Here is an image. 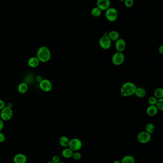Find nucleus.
<instances>
[{"mask_svg":"<svg viewBox=\"0 0 163 163\" xmlns=\"http://www.w3.org/2000/svg\"><path fill=\"white\" fill-rule=\"evenodd\" d=\"M6 106L9 107L10 108L12 109V107H13V104H11V103H8L6 105Z\"/></svg>","mask_w":163,"mask_h":163,"instance_id":"473e14b6","label":"nucleus"},{"mask_svg":"<svg viewBox=\"0 0 163 163\" xmlns=\"http://www.w3.org/2000/svg\"><path fill=\"white\" fill-rule=\"evenodd\" d=\"M68 147L73 152H78L82 148V142L78 138H73L70 140Z\"/></svg>","mask_w":163,"mask_h":163,"instance_id":"20e7f679","label":"nucleus"},{"mask_svg":"<svg viewBox=\"0 0 163 163\" xmlns=\"http://www.w3.org/2000/svg\"><path fill=\"white\" fill-rule=\"evenodd\" d=\"M158 111V109L155 105H150L146 109V112L148 116L153 117L156 115Z\"/></svg>","mask_w":163,"mask_h":163,"instance_id":"4468645a","label":"nucleus"},{"mask_svg":"<svg viewBox=\"0 0 163 163\" xmlns=\"http://www.w3.org/2000/svg\"><path fill=\"white\" fill-rule=\"evenodd\" d=\"M60 161L59 157L57 156H54L52 158V162L53 163H58Z\"/></svg>","mask_w":163,"mask_h":163,"instance_id":"cd10ccee","label":"nucleus"},{"mask_svg":"<svg viewBox=\"0 0 163 163\" xmlns=\"http://www.w3.org/2000/svg\"><path fill=\"white\" fill-rule=\"evenodd\" d=\"M154 97L157 99L163 98V90L161 88H157L154 91Z\"/></svg>","mask_w":163,"mask_h":163,"instance_id":"412c9836","label":"nucleus"},{"mask_svg":"<svg viewBox=\"0 0 163 163\" xmlns=\"http://www.w3.org/2000/svg\"><path fill=\"white\" fill-rule=\"evenodd\" d=\"M157 101V99L156 97H154V96H152L148 99V103L150 105H156Z\"/></svg>","mask_w":163,"mask_h":163,"instance_id":"393cba45","label":"nucleus"},{"mask_svg":"<svg viewBox=\"0 0 163 163\" xmlns=\"http://www.w3.org/2000/svg\"><path fill=\"white\" fill-rule=\"evenodd\" d=\"M112 163H122V162L119 160H115L114 161H113Z\"/></svg>","mask_w":163,"mask_h":163,"instance_id":"72a5a7b5","label":"nucleus"},{"mask_svg":"<svg viewBox=\"0 0 163 163\" xmlns=\"http://www.w3.org/2000/svg\"><path fill=\"white\" fill-rule=\"evenodd\" d=\"M96 5L101 11H106L110 8L111 1L109 0H98Z\"/></svg>","mask_w":163,"mask_h":163,"instance_id":"9d476101","label":"nucleus"},{"mask_svg":"<svg viewBox=\"0 0 163 163\" xmlns=\"http://www.w3.org/2000/svg\"><path fill=\"white\" fill-rule=\"evenodd\" d=\"M5 135L4 133L0 132V143H3L5 140Z\"/></svg>","mask_w":163,"mask_h":163,"instance_id":"c85d7f7f","label":"nucleus"},{"mask_svg":"<svg viewBox=\"0 0 163 163\" xmlns=\"http://www.w3.org/2000/svg\"><path fill=\"white\" fill-rule=\"evenodd\" d=\"M115 46L117 52H123L125 49L126 46L125 41L123 39L120 38L117 41H115Z\"/></svg>","mask_w":163,"mask_h":163,"instance_id":"9b49d317","label":"nucleus"},{"mask_svg":"<svg viewBox=\"0 0 163 163\" xmlns=\"http://www.w3.org/2000/svg\"><path fill=\"white\" fill-rule=\"evenodd\" d=\"M14 114L12 109L5 106L3 109L1 111L0 117L1 119L4 122L8 121L12 118Z\"/></svg>","mask_w":163,"mask_h":163,"instance_id":"7ed1b4c3","label":"nucleus"},{"mask_svg":"<svg viewBox=\"0 0 163 163\" xmlns=\"http://www.w3.org/2000/svg\"><path fill=\"white\" fill-rule=\"evenodd\" d=\"M40 62V61L36 57H30L28 60V65L30 67L35 68L39 66Z\"/></svg>","mask_w":163,"mask_h":163,"instance_id":"ddd939ff","label":"nucleus"},{"mask_svg":"<svg viewBox=\"0 0 163 163\" xmlns=\"http://www.w3.org/2000/svg\"><path fill=\"white\" fill-rule=\"evenodd\" d=\"M101 12L102 11L99 8L97 7H95L93 8L91 10V15L94 17H98L101 15Z\"/></svg>","mask_w":163,"mask_h":163,"instance_id":"4be33fe9","label":"nucleus"},{"mask_svg":"<svg viewBox=\"0 0 163 163\" xmlns=\"http://www.w3.org/2000/svg\"><path fill=\"white\" fill-rule=\"evenodd\" d=\"M125 60V55L123 53L116 52L112 56V63L116 66L122 65Z\"/></svg>","mask_w":163,"mask_h":163,"instance_id":"0eeeda50","label":"nucleus"},{"mask_svg":"<svg viewBox=\"0 0 163 163\" xmlns=\"http://www.w3.org/2000/svg\"><path fill=\"white\" fill-rule=\"evenodd\" d=\"M146 92L144 88H143L139 87L136 88L135 94L137 96V97L142 98L146 96Z\"/></svg>","mask_w":163,"mask_h":163,"instance_id":"6ab92c4d","label":"nucleus"},{"mask_svg":"<svg viewBox=\"0 0 163 163\" xmlns=\"http://www.w3.org/2000/svg\"><path fill=\"white\" fill-rule=\"evenodd\" d=\"M134 4V1L133 0H126L125 1V5L126 7L130 8L133 6Z\"/></svg>","mask_w":163,"mask_h":163,"instance_id":"bb28decb","label":"nucleus"},{"mask_svg":"<svg viewBox=\"0 0 163 163\" xmlns=\"http://www.w3.org/2000/svg\"><path fill=\"white\" fill-rule=\"evenodd\" d=\"M36 57L41 62H47L51 59V54L49 49L46 46L39 48L36 53Z\"/></svg>","mask_w":163,"mask_h":163,"instance_id":"f03ea898","label":"nucleus"},{"mask_svg":"<svg viewBox=\"0 0 163 163\" xmlns=\"http://www.w3.org/2000/svg\"><path fill=\"white\" fill-rule=\"evenodd\" d=\"M74 152L69 148H65L63 150L61 153L62 156L65 158H70L72 157Z\"/></svg>","mask_w":163,"mask_h":163,"instance_id":"a211bd4d","label":"nucleus"},{"mask_svg":"<svg viewBox=\"0 0 163 163\" xmlns=\"http://www.w3.org/2000/svg\"><path fill=\"white\" fill-rule=\"evenodd\" d=\"M69 142H70V140L66 136H62L59 139V143L60 145L61 146L65 148L68 147Z\"/></svg>","mask_w":163,"mask_h":163,"instance_id":"2eb2a0df","label":"nucleus"},{"mask_svg":"<svg viewBox=\"0 0 163 163\" xmlns=\"http://www.w3.org/2000/svg\"><path fill=\"white\" fill-rule=\"evenodd\" d=\"M155 130L154 125L152 123H147L146 126V131L151 135L153 133Z\"/></svg>","mask_w":163,"mask_h":163,"instance_id":"5701e85b","label":"nucleus"},{"mask_svg":"<svg viewBox=\"0 0 163 163\" xmlns=\"http://www.w3.org/2000/svg\"><path fill=\"white\" fill-rule=\"evenodd\" d=\"M105 17L109 21L114 22L116 21L118 17V13L115 8L110 7L106 10L105 12Z\"/></svg>","mask_w":163,"mask_h":163,"instance_id":"39448f33","label":"nucleus"},{"mask_svg":"<svg viewBox=\"0 0 163 163\" xmlns=\"http://www.w3.org/2000/svg\"><path fill=\"white\" fill-rule=\"evenodd\" d=\"M5 106H6L5 102L3 100L0 99V110L1 111Z\"/></svg>","mask_w":163,"mask_h":163,"instance_id":"c756f323","label":"nucleus"},{"mask_svg":"<svg viewBox=\"0 0 163 163\" xmlns=\"http://www.w3.org/2000/svg\"><path fill=\"white\" fill-rule=\"evenodd\" d=\"M158 52L161 55L163 54V45H161L159 46V47L158 48Z\"/></svg>","mask_w":163,"mask_h":163,"instance_id":"2f4dec72","label":"nucleus"},{"mask_svg":"<svg viewBox=\"0 0 163 163\" xmlns=\"http://www.w3.org/2000/svg\"><path fill=\"white\" fill-rule=\"evenodd\" d=\"M99 45L101 49L104 50L110 49L112 46V41L109 38L107 33L106 35L104 34V35L101 37L99 40Z\"/></svg>","mask_w":163,"mask_h":163,"instance_id":"423d86ee","label":"nucleus"},{"mask_svg":"<svg viewBox=\"0 0 163 163\" xmlns=\"http://www.w3.org/2000/svg\"><path fill=\"white\" fill-rule=\"evenodd\" d=\"M155 106H156L158 110L163 111V98L158 99Z\"/></svg>","mask_w":163,"mask_h":163,"instance_id":"b1692460","label":"nucleus"},{"mask_svg":"<svg viewBox=\"0 0 163 163\" xmlns=\"http://www.w3.org/2000/svg\"><path fill=\"white\" fill-rule=\"evenodd\" d=\"M39 87L43 91L49 92L52 89V84L49 80L43 79L39 83Z\"/></svg>","mask_w":163,"mask_h":163,"instance_id":"1a4fd4ad","label":"nucleus"},{"mask_svg":"<svg viewBox=\"0 0 163 163\" xmlns=\"http://www.w3.org/2000/svg\"><path fill=\"white\" fill-rule=\"evenodd\" d=\"M108 36L112 41H116L120 38L119 33L115 30H112L109 33Z\"/></svg>","mask_w":163,"mask_h":163,"instance_id":"dca6fc26","label":"nucleus"},{"mask_svg":"<svg viewBox=\"0 0 163 163\" xmlns=\"http://www.w3.org/2000/svg\"><path fill=\"white\" fill-rule=\"evenodd\" d=\"M53 163V162H52V161H49V162H47V163Z\"/></svg>","mask_w":163,"mask_h":163,"instance_id":"f704fd0d","label":"nucleus"},{"mask_svg":"<svg viewBox=\"0 0 163 163\" xmlns=\"http://www.w3.org/2000/svg\"><path fill=\"white\" fill-rule=\"evenodd\" d=\"M72 157L75 160H79L81 158V154L78 152H74L73 156H72Z\"/></svg>","mask_w":163,"mask_h":163,"instance_id":"a878e982","label":"nucleus"},{"mask_svg":"<svg viewBox=\"0 0 163 163\" xmlns=\"http://www.w3.org/2000/svg\"><path fill=\"white\" fill-rule=\"evenodd\" d=\"M13 160L14 163H26L28 158L24 154L19 153L14 156Z\"/></svg>","mask_w":163,"mask_h":163,"instance_id":"f8f14e48","label":"nucleus"},{"mask_svg":"<svg viewBox=\"0 0 163 163\" xmlns=\"http://www.w3.org/2000/svg\"><path fill=\"white\" fill-rule=\"evenodd\" d=\"M4 121L0 119V132H1L2 130L4 128Z\"/></svg>","mask_w":163,"mask_h":163,"instance_id":"7c9ffc66","label":"nucleus"},{"mask_svg":"<svg viewBox=\"0 0 163 163\" xmlns=\"http://www.w3.org/2000/svg\"><path fill=\"white\" fill-rule=\"evenodd\" d=\"M58 163H64V162H60H60Z\"/></svg>","mask_w":163,"mask_h":163,"instance_id":"c9c22d12","label":"nucleus"},{"mask_svg":"<svg viewBox=\"0 0 163 163\" xmlns=\"http://www.w3.org/2000/svg\"><path fill=\"white\" fill-rule=\"evenodd\" d=\"M122 163H135V158L131 155H126L122 158Z\"/></svg>","mask_w":163,"mask_h":163,"instance_id":"aec40b11","label":"nucleus"},{"mask_svg":"<svg viewBox=\"0 0 163 163\" xmlns=\"http://www.w3.org/2000/svg\"><path fill=\"white\" fill-rule=\"evenodd\" d=\"M28 86L25 82H22L19 84L18 86V91L20 93H25L28 92Z\"/></svg>","mask_w":163,"mask_h":163,"instance_id":"f3484780","label":"nucleus"},{"mask_svg":"<svg viewBox=\"0 0 163 163\" xmlns=\"http://www.w3.org/2000/svg\"><path fill=\"white\" fill-rule=\"evenodd\" d=\"M137 140L141 143H146L150 141L151 135L146 131H142L138 133Z\"/></svg>","mask_w":163,"mask_h":163,"instance_id":"6e6552de","label":"nucleus"},{"mask_svg":"<svg viewBox=\"0 0 163 163\" xmlns=\"http://www.w3.org/2000/svg\"><path fill=\"white\" fill-rule=\"evenodd\" d=\"M137 87L132 82H126L122 84L120 89V93L122 96L128 97L135 94Z\"/></svg>","mask_w":163,"mask_h":163,"instance_id":"f257e3e1","label":"nucleus"}]
</instances>
